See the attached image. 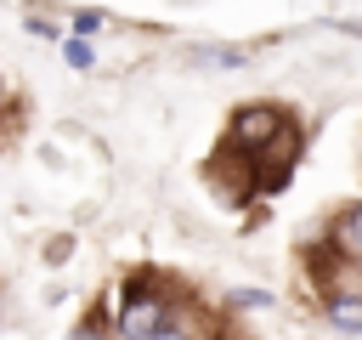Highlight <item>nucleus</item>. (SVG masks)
Listing matches in <instances>:
<instances>
[{
	"instance_id": "obj_1",
	"label": "nucleus",
	"mask_w": 362,
	"mask_h": 340,
	"mask_svg": "<svg viewBox=\"0 0 362 340\" xmlns=\"http://www.w3.org/2000/svg\"><path fill=\"white\" fill-rule=\"evenodd\" d=\"M164 323H170V312H164V300H153V295H130L124 312H119V334H124V340H153Z\"/></svg>"
},
{
	"instance_id": "obj_2",
	"label": "nucleus",
	"mask_w": 362,
	"mask_h": 340,
	"mask_svg": "<svg viewBox=\"0 0 362 340\" xmlns=\"http://www.w3.org/2000/svg\"><path fill=\"white\" fill-rule=\"evenodd\" d=\"M277 125H283V119H277L266 102H249V108L232 113V142H238V147H266L272 136H283Z\"/></svg>"
},
{
	"instance_id": "obj_3",
	"label": "nucleus",
	"mask_w": 362,
	"mask_h": 340,
	"mask_svg": "<svg viewBox=\"0 0 362 340\" xmlns=\"http://www.w3.org/2000/svg\"><path fill=\"white\" fill-rule=\"evenodd\" d=\"M328 323L339 334H362V295H334L328 300Z\"/></svg>"
},
{
	"instance_id": "obj_4",
	"label": "nucleus",
	"mask_w": 362,
	"mask_h": 340,
	"mask_svg": "<svg viewBox=\"0 0 362 340\" xmlns=\"http://www.w3.org/2000/svg\"><path fill=\"white\" fill-rule=\"evenodd\" d=\"M339 238H345L351 249H362V210H351V215L339 221Z\"/></svg>"
},
{
	"instance_id": "obj_5",
	"label": "nucleus",
	"mask_w": 362,
	"mask_h": 340,
	"mask_svg": "<svg viewBox=\"0 0 362 340\" xmlns=\"http://www.w3.org/2000/svg\"><path fill=\"white\" fill-rule=\"evenodd\" d=\"M62 57H68V68H90V45H85V40H68Z\"/></svg>"
},
{
	"instance_id": "obj_6",
	"label": "nucleus",
	"mask_w": 362,
	"mask_h": 340,
	"mask_svg": "<svg viewBox=\"0 0 362 340\" xmlns=\"http://www.w3.org/2000/svg\"><path fill=\"white\" fill-rule=\"evenodd\" d=\"M226 300H232V306H266V295H260V289H232Z\"/></svg>"
},
{
	"instance_id": "obj_7",
	"label": "nucleus",
	"mask_w": 362,
	"mask_h": 340,
	"mask_svg": "<svg viewBox=\"0 0 362 340\" xmlns=\"http://www.w3.org/2000/svg\"><path fill=\"white\" fill-rule=\"evenodd\" d=\"M68 340H102V334H96V323H79V329H74Z\"/></svg>"
},
{
	"instance_id": "obj_8",
	"label": "nucleus",
	"mask_w": 362,
	"mask_h": 340,
	"mask_svg": "<svg viewBox=\"0 0 362 340\" xmlns=\"http://www.w3.org/2000/svg\"><path fill=\"white\" fill-rule=\"evenodd\" d=\"M153 340H187V334H181V329H175V323H164V329H158V334H153Z\"/></svg>"
}]
</instances>
